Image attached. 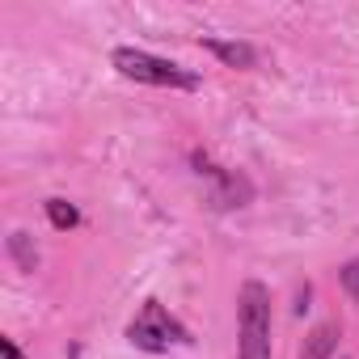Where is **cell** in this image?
I'll list each match as a JSON object with an SVG mask.
<instances>
[{"instance_id":"cell-6","label":"cell","mask_w":359,"mask_h":359,"mask_svg":"<svg viewBox=\"0 0 359 359\" xmlns=\"http://www.w3.org/2000/svg\"><path fill=\"white\" fill-rule=\"evenodd\" d=\"M47 220H51L60 233H68V229H76V224H81V212H76L68 199H47Z\"/></svg>"},{"instance_id":"cell-8","label":"cell","mask_w":359,"mask_h":359,"mask_svg":"<svg viewBox=\"0 0 359 359\" xmlns=\"http://www.w3.org/2000/svg\"><path fill=\"white\" fill-rule=\"evenodd\" d=\"M338 283H342V292L359 304V258H351V262L338 271Z\"/></svg>"},{"instance_id":"cell-5","label":"cell","mask_w":359,"mask_h":359,"mask_svg":"<svg viewBox=\"0 0 359 359\" xmlns=\"http://www.w3.org/2000/svg\"><path fill=\"white\" fill-rule=\"evenodd\" d=\"M338 338H342V330H338V321H321L309 338H304V346H300V359H330L334 355V346H338Z\"/></svg>"},{"instance_id":"cell-9","label":"cell","mask_w":359,"mask_h":359,"mask_svg":"<svg viewBox=\"0 0 359 359\" xmlns=\"http://www.w3.org/2000/svg\"><path fill=\"white\" fill-rule=\"evenodd\" d=\"M0 355H5V359H22V351L13 346V338H0Z\"/></svg>"},{"instance_id":"cell-2","label":"cell","mask_w":359,"mask_h":359,"mask_svg":"<svg viewBox=\"0 0 359 359\" xmlns=\"http://www.w3.org/2000/svg\"><path fill=\"white\" fill-rule=\"evenodd\" d=\"M110 64H114L127 81H140V85H156V89H199V76L187 72L182 64L156 60V55L135 51V47H114Z\"/></svg>"},{"instance_id":"cell-4","label":"cell","mask_w":359,"mask_h":359,"mask_svg":"<svg viewBox=\"0 0 359 359\" xmlns=\"http://www.w3.org/2000/svg\"><path fill=\"white\" fill-rule=\"evenodd\" d=\"M199 47H203V51H212L216 60H224L229 68H241V72H250V68L258 64V51H254L250 43H229V39H199Z\"/></svg>"},{"instance_id":"cell-1","label":"cell","mask_w":359,"mask_h":359,"mask_svg":"<svg viewBox=\"0 0 359 359\" xmlns=\"http://www.w3.org/2000/svg\"><path fill=\"white\" fill-rule=\"evenodd\" d=\"M237 330H241L237 342L241 359H271V292L258 279H250L237 296Z\"/></svg>"},{"instance_id":"cell-3","label":"cell","mask_w":359,"mask_h":359,"mask_svg":"<svg viewBox=\"0 0 359 359\" xmlns=\"http://www.w3.org/2000/svg\"><path fill=\"white\" fill-rule=\"evenodd\" d=\"M127 342L140 346V351L161 355V351H169V346H191L195 338H191V330L177 321L161 300H148V304L135 313V321L127 325Z\"/></svg>"},{"instance_id":"cell-7","label":"cell","mask_w":359,"mask_h":359,"mask_svg":"<svg viewBox=\"0 0 359 359\" xmlns=\"http://www.w3.org/2000/svg\"><path fill=\"white\" fill-rule=\"evenodd\" d=\"M9 254L18 258L22 271H34V266H39V250H34L30 233H13V237H9Z\"/></svg>"}]
</instances>
